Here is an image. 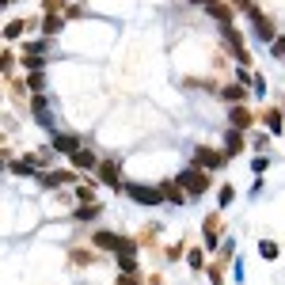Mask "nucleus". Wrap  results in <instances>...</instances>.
I'll return each mask as SVG.
<instances>
[{
	"mask_svg": "<svg viewBox=\"0 0 285 285\" xmlns=\"http://www.w3.org/2000/svg\"><path fill=\"white\" fill-rule=\"evenodd\" d=\"M266 122H270V130H281V118H278V111H270V114H266Z\"/></svg>",
	"mask_w": 285,
	"mask_h": 285,
	"instance_id": "11",
	"label": "nucleus"
},
{
	"mask_svg": "<svg viewBox=\"0 0 285 285\" xmlns=\"http://www.w3.org/2000/svg\"><path fill=\"white\" fill-rule=\"evenodd\" d=\"M57 149H61V152H76V137H57Z\"/></svg>",
	"mask_w": 285,
	"mask_h": 285,
	"instance_id": "7",
	"label": "nucleus"
},
{
	"mask_svg": "<svg viewBox=\"0 0 285 285\" xmlns=\"http://www.w3.org/2000/svg\"><path fill=\"white\" fill-rule=\"evenodd\" d=\"M73 164H76V168H95V156L84 152V149H76V152H73Z\"/></svg>",
	"mask_w": 285,
	"mask_h": 285,
	"instance_id": "4",
	"label": "nucleus"
},
{
	"mask_svg": "<svg viewBox=\"0 0 285 285\" xmlns=\"http://www.w3.org/2000/svg\"><path fill=\"white\" fill-rule=\"evenodd\" d=\"M232 122H236V126H247L251 118H247V111H232Z\"/></svg>",
	"mask_w": 285,
	"mask_h": 285,
	"instance_id": "10",
	"label": "nucleus"
},
{
	"mask_svg": "<svg viewBox=\"0 0 285 285\" xmlns=\"http://www.w3.org/2000/svg\"><path fill=\"white\" fill-rule=\"evenodd\" d=\"M164 198H171V202H183V190H179V186H164Z\"/></svg>",
	"mask_w": 285,
	"mask_h": 285,
	"instance_id": "9",
	"label": "nucleus"
},
{
	"mask_svg": "<svg viewBox=\"0 0 285 285\" xmlns=\"http://www.w3.org/2000/svg\"><path fill=\"white\" fill-rule=\"evenodd\" d=\"M95 243H99V247H106V251L122 247V240H118V236H111V232H99V236H95Z\"/></svg>",
	"mask_w": 285,
	"mask_h": 285,
	"instance_id": "3",
	"label": "nucleus"
},
{
	"mask_svg": "<svg viewBox=\"0 0 285 285\" xmlns=\"http://www.w3.org/2000/svg\"><path fill=\"white\" fill-rule=\"evenodd\" d=\"M259 251H262V259H274V255H278V247H274V243H262Z\"/></svg>",
	"mask_w": 285,
	"mask_h": 285,
	"instance_id": "12",
	"label": "nucleus"
},
{
	"mask_svg": "<svg viewBox=\"0 0 285 285\" xmlns=\"http://www.w3.org/2000/svg\"><path fill=\"white\" fill-rule=\"evenodd\" d=\"M205 8H209V12L217 15V19H228V8H224V4H217V0H205Z\"/></svg>",
	"mask_w": 285,
	"mask_h": 285,
	"instance_id": "8",
	"label": "nucleus"
},
{
	"mask_svg": "<svg viewBox=\"0 0 285 285\" xmlns=\"http://www.w3.org/2000/svg\"><path fill=\"white\" fill-rule=\"evenodd\" d=\"M130 194L137 202H160L164 198V190H152V186H130Z\"/></svg>",
	"mask_w": 285,
	"mask_h": 285,
	"instance_id": "2",
	"label": "nucleus"
},
{
	"mask_svg": "<svg viewBox=\"0 0 285 285\" xmlns=\"http://www.w3.org/2000/svg\"><path fill=\"white\" fill-rule=\"evenodd\" d=\"M221 160H224V156H217V152H205V149L198 152V164H202V168H217Z\"/></svg>",
	"mask_w": 285,
	"mask_h": 285,
	"instance_id": "5",
	"label": "nucleus"
},
{
	"mask_svg": "<svg viewBox=\"0 0 285 285\" xmlns=\"http://www.w3.org/2000/svg\"><path fill=\"white\" fill-rule=\"evenodd\" d=\"M103 183L106 186H118V168H114V164H103Z\"/></svg>",
	"mask_w": 285,
	"mask_h": 285,
	"instance_id": "6",
	"label": "nucleus"
},
{
	"mask_svg": "<svg viewBox=\"0 0 285 285\" xmlns=\"http://www.w3.org/2000/svg\"><path fill=\"white\" fill-rule=\"evenodd\" d=\"M183 183H186V190H190V194H202L205 190V175L202 171H183Z\"/></svg>",
	"mask_w": 285,
	"mask_h": 285,
	"instance_id": "1",
	"label": "nucleus"
}]
</instances>
